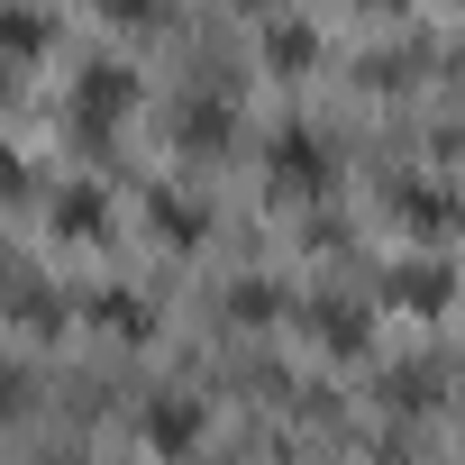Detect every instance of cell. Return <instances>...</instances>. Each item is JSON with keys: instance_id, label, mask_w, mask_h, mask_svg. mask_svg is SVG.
I'll list each match as a JSON object with an SVG mask.
<instances>
[{"instance_id": "obj_1", "label": "cell", "mask_w": 465, "mask_h": 465, "mask_svg": "<svg viewBox=\"0 0 465 465\" xmlns=\"http://www.w3.org/2000/svg\"><path fill=\"white\" fill-rule=\"evenodd\" d=\"M192 438H201V401H192V392H155V401H146V447H155V456H183Z\"/></svg>"}, {"instance_id": "obj_2", "label": "cell", "mask_w": 465, "mask_h": 465, "mask_svg": "<svg viewBox=\"0 0 465 465\" xmlns=\"http://www.w3.org/2000/svg\"><path fill=\"white\" fill-rule=\"evenodd\" d=\"M74 101H83V119H119V110H128V74H119V64H92Z\"/></svg>"}, {"instance_id": "obj_3", "label": "cell", "mask_w": 465, "mask_h": 465, "mask_svg": "<svg viewBox=\"0 0 465 465\" xmlns=\"http://www.w3.org/2000/svg\"><path fill=\"white\" fill-rule=\"evenodd\" d=\"M155 228H164V238H192V228H201V201H183V192H155Z\"/></svg>"}, {"instance_id": "obj_4", "label": "cell", "mask_w": 465, "mask_h": 465, "mask_svg": "<svg viewBox=\"0 0 465 465\" xmlns=\"http://www.w3.org/2000/svg\"><path fill=\"white\" fill-rule=\"evenodd\" d=\"M0 46H46V10H0Z\"/></svg>"}, {"instance_id": "obj_5", "label": "cell", "mask_w": 465, "mask_h": 465, "mask_svg": "<svg viewBox=\"0 0 465 465\" xmlns=\"http://www.w3.org/2000/svg\"><path fill=\"white\" fill-rule=\"evenodd\" d=\"M0 192H19V164H10V155H0Z\"/></svg>"}]
</instances>
